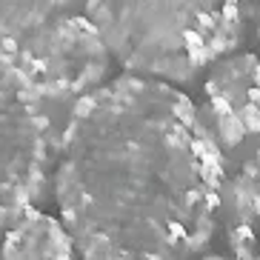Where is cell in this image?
Here are the masks:
<instances>
[{"label":"cell","instance_id":"cell-6","mask_svg":"<svg viewBox=\"0 0 260 260\" xmlns=\"http://www.w3.org/2000/svg\"><path fill=\"white\" fill-rule=\"evenodd\" d=\"M223 226L232 260H260V143L226 183Z\"/></svg>","mask_w":260,"mask_h":260},{"label":"cell","instance_id":"cell-8","mask_svg":"<svg viewBox=\"0 0 260 260\" xmlns=\"http://www.w3.org/2000/svg\"><path fill=\"white\" fill-rule=\"evenodd\" d=\"M66 0H0V40L26 38L52 20Z\"/></svg>","mask_w":260,"mask_h":260},{"label":"cell","instance_id":"cell-1","mask_svg":"<svg viewBox=\"0 0 260 260\" xmlns=\"http://www.w3.org/2000/svg\"><path fill=\"white\" fill-rule=\"evenodd\" d=\"M223 198L217 138L177 83L129 72L77 100L54 200L83 260H198Z\"/></svg>","mask_w":260,"mask_h":260},{"label":"cell","instance_id":"cell-5","mask_svg":"<svg viewBox=\"0 0 260 260\" xmlns=\"http://www.w3.org/2000/svg\"><path fill=\"white\" fill-rule=\"evenodd\" d=\"M206 123L223 143L260 135V54H226L203 77Z\"/></svg>","mask_w":260,"mask_h":260},{"label":"cell","instance_id":"cell-4","mask_svg":"<svg viewBox=\"0 0 260 260\" xmlns=\"http://www.w3.org/2000/svg\"><path fill=\"white\" fill-rule=\"evenodd\" d=\"M40 98H72L98 89L109 66L106 40L89 17L49 20L17 49Z\"/></svg>","mask_w":260,"mask_h":260},{"label":"cell","instance_id":"cell-3","mask_svg":"<svg viewBox=\"0 0 260 260\" xmlns=\"http://www.w3.org/2000/svg\"><path fill=\"white\" fill-rule=\"evenodd\" d=\"M49 123L17 49L0 40V229L31 209L46 172Z\"/></svg>","mask_w":260,"mask_h":260},{"label":"cell","instance_id":"cell-7","mask_svg":"<svg viewBox=\"0 0 260 260\" xmlns=\"http://www.w3.org/2000/svg\"><path fill=\"white\" fill-rule=\"evenodd\" d=\"M75 252L66 223L29 209L9 226L0 246V260H75Z\"/></svg>","mask_w":260,"mask_h":260},{"label":"cell","instance_id":"cell-9","mask_svg":"<svg viewBox=\"0 0 260 260\" xmlns=\"http://www.w3.org/2000/svg\"><path fill=\"white\" fill-rule=\"evenodd\" d=\"M257 38H260V12H257Z\"/></svg>","mask_w":260,"mask_h":260},{"label":"cell","instance_id":"cell-10","mask_svg":"<svg viewBox=\"0 0 260 260\" xmlns=\"http://www.w3.org/2000/svg\"><path fill=\"white\" fill-rule=\"evenodd\" d=\"M203 260H220V257H203Z\"/></svg>","mask_w":260,"mask_h":260},{"label":"cell","instance_id":"cell-2","mask_svg":"<svg viewBox=\"0 0 260 260\" xmlns=\"http://www.w3.org/2000/svg\"><path fill=\"white\" fill-rule=\"evenodd\" d=\"M86 9L126 72L180 86L232 52L252 0H86Z\"/></svg>","mask_w":260,"mask_h":260}]
</instances>
